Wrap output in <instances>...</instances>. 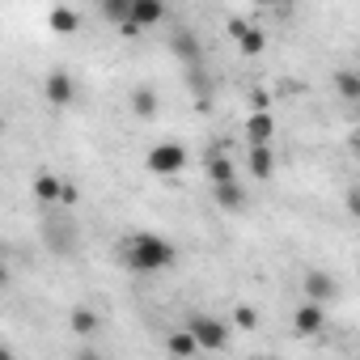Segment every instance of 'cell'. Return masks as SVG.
I'll return each instance as SVG.
<instances>
[{
    "label": "cell",
    "mask_w": 360,
    "mask_h": 360,
    "mask_svg": "<svg viewBox=\"0 0 360 360\" xmlns=\"http://www.w3.org/2000/svg\"><path fill=\"white\" fill-rule=\"evenodd\" d=\"M322 326H326L322 301H309V297H305V301L297 305V314H292V330H297V335H318Z\"/></svg>",
    "instance_id": "7"
},
{
    "label": "cell",
    "mask_w": 360,
    "mask_h": 360,
    "mask_svg": "<svg viewBox=\"0 0 360 360\" xmlns=\"http://www.w3.org/2000/svg\"><path fill=\"white\" fill-rule=\"evenodd\" d=\"M119 34H123V39H136V34H144V30H140V26L127 18V22H119Z\"/></svg>",
    "instance_id": "25"
},
{
    "label": "cell",
    "mask_w": 360,
    "mask_h": 360,
    "mask_svg": "<svg viewBox=\"0 0 360 360\" xmlns=\"http://www.w3.org/2000/svg\"><path fill=\"white\" fill-rule=\"evenodd\" d=\"M30 191H34V200H39V204H60V195H64V183H60L56 174H34Z\"/></svg>",
    "instance_id": "13"
},
{
    "label": "cell",
    "mask_w": 360,
    "mask_h": 360,
    "mask_svg": "<svg viewBox=\"0 0 360 360\" xmlns=\"http://www.w3.org/2000/svg\"><path fill=\"white\" fill-rule=\"evenodd\" d=\"M174 259H178L174 242H165V238H157V233H136V238L127 242V267L140 271V276L165 271V267H174Z\"/></svg>",
    "instance_id": "1"
},
{
    "label": "cell",
    "mask_w": 360,
    "mask_h": 360,
    "mask_svg": "<svg viewBox=\"0 0 360 360\" xmlns=\"http://www.w3.org/2000/svg\"><path fill=\"white\" fill-rule=\"evenodd\" d=\"M131 22L140 30H153L165 22V0H131Z\"/></svg>",
    "instance_id": "8"
},
{
    "label": "cell",
    "mask_w": 360,
    "mask_h": 360,
    "mask_svg": "<svg viewBox=\"0 0 360 360\" xmlns=\"http://www.w3.org/2000/svg\"><path fill=\"white\" fill-rule=\"evenodd\" d=\"M233 326H238V330H255V326H259V309H255V305H238V309H233Z\"/></svg>",
    "instance_id": "21"
},
{
    "label": "cell",
    "mask_w": 360,
    "mask_h": 360,
    "mask_svg": "<svg viewBox=\"0 0 360 360\" xmlns=\"http://www.w3.org/2000/svg\"><path fill=\"white\" fill-rule=\"evenodd\" d=\"M169 56H178L187 68H195V64L204 60V47H200V39H195L187 26H178V30H169Z\"/></svg>",
    "instance_id": "4"
},
{
    "label": "cell",
    "mask_w": 360,
    "mask_h": 360,
    "mask_svg": "<svg viewBox=\"0 0 360 360\" xmlns=\"http://www.w3.org/2000/svg\"><path fill=\"white\" fill-rule=\"evenodd\" d=\"M212 200H217L225 212H242V208H246V191L238 187V178H233V183H217V187H212Z\"/></svg>",
    "instance_id": "12"
},
{
    "label": "cell",
    "mask_w": 360,
    "mask_h": 360,
    "mask_svg": "<svg viewBox=\"0 0 360 360\" xmlns=\"http://www.w3.org/2000/svg\"><path fill=\"white\" fill-rule=\"evenodd\" d=\"M187 326L195 330V339H200L204 352H225V347H229V330H233V326H225L221 318H212V314H195Z\"/></svg>",
    "instance_id": "2"
},
{
    "label": "cell",
    "mask_w": 360,
    "mask_h": 360,
    "mask_svg": "<svg viewBox=\"0 0 360 360\" xmlns=\"http://www.w3.org/2000/svg\"><path fill=\"white\" fill-rule=\"evenodd\" d=\"M246 136H250V144H271L276 140V115L271 110H255L246 119Z\"/></svg>",
    "instance_id": "10"
},
{
    "label": "cell",
    "mask_w": 360,
    "mask_h": 360,
    "mask_svg": "<svg viewBox=\"0 0 360 360\" xmlns=\"http://www.w3.org/2000/svg\"><path fill=\"white\" fill-rule=\"evenodd\" d=\"M60 204H64V208H72V204H77V187H72V183H64V195H60Z\"/></svg>",
    "instance_id": "26"
},
{
    "label": "cell",
    "mask_w": 360,
    "mask_h": 360,
    "mask_svg": "<svg viewBox=\"0 0 360 360\" xmlns=\"http://www.w3.org/2000/svg\"><path fill=\"white\" fill-rule=\"evenodd\" d=\"M335 94L343 102H360V72L356 68H339L335 72Z\"/></svg>",
    "instance_id": "18"
},
{
    "label": "cell",
    "mask_w": 360,
    "mask_h": 360,
    "mask_svg": "<svg viewBox=\"0 0 360 360\" xmlns=\"http://www.w3.org/2000/svg\"><path fill=\"white\" fill-rule=\"evenodd\" d=\"M347 212L360 221V187H352V191H347Z\"/></svg>",
    "instance_id": "24"
},
{
    "label": "cell",
    "mask_w": 360,
    "mask_h": 360,
    "mask_svg": "<svg viewBox=\"0 0 360 360\" xmlns=\"http://www.w3.org/2000/svg\"><path fill=\"white\" fill-rule=\"evenodd\" d=\"M98 13H102V22H127L131 18V0H98Z\"/></svg>",
    "instance_id": "19"
},
{
    "label": "cell",
    "mask_w": 360,
    "mask_h": 360,
    "mask_svg": "<svg viewBox=\"0 0 360 360\" xmlns=\"http://www.w3.org/2000/svg\"><path fill=\"white\" fill-rule=\"evenodd\" d=\"M43 94H47V102H51V106H72V98H77V81H72V72H64V68L47 72Z\"/></svg>",
    "instance_id": "5"
},
{
    "label": "cell",
    "mask_w": 360,
    "mask_h": 360,
    "mask_svg": "<svg viewBox=\"0 0 360 360\" xmlns=\"http://www.w3.org/2000/svg\"><path fill=\"white\" fill-rule=\"evenodd\" d=\"M301 292L309 297V301H335L339 297V280L330 276V271H305V280H301Z\"/></svg>",
    "instance_id": "6"
},
{
    "label": "cell",
    "mask_w": 360,
    "mask_h": 360,
    "mask_svg": "<svg viewBox=\"0 0 360 360\" xmlns=\"http://www.w3.org/2000/svg\"><path fill=\"white\" fill-rule=\"evenodd\" d=\"M208 178H212V187L217 183H233V178H238V161L233 157H225V153H208Z\"/></svg>",
    "instance_id": "15"
},
{
    "label": "cell",
    "mask_w": 360,
    "mask_h": 360,
    "mask_svg": "<svg viewBox=\"0 0 360 360\" xmlns=\"http://www.w3.org/2000/svg\"><path fill=\"white\" fill-rule=\"evenodd\" d=\"M165 352H174V356H195V352H204V347H200V339H195L191 326H178V330L165 335Z\"/></svg>",
    "instance_id": "11"
},
{
    "label": "cell",
    "mask_w": 360,
    "mask_h": 360,
    "mask_svg": "<svg viewBox=\"0 0 360 360\" xmlns=\"http://www.w3.org/2000/svg\"><path fill=\"white\" fill-rule=\"evenodd\" d=\"M127 106H131L136 119H153V115H157V89H153V85H136L131 98H127Z\"/></svg>",
    "instance_id": "14"
},
{
    "label": "cell",
    "mask_w": 360,
    "mask_h": 360,
    "mask_svg": "<svg viewBox=\"0 0 360 360\" xmlns=\"http://www.w3.org/2000/svg\"><path fill=\"white\" fill-rule=\"evenodd\" d=\"M225 30H229V39L238 43V39H242V34L250 30V22H246V18H229V26H225Z\"/></svg>",
    "instance_id": "22"
},
{
    "label": "cell",
    "mask_w": 360,
    "mask_h": 360,
    "mask_svg": "<svg viewBox=\"0 0 360 360\" xmlns=\"http://www.w3.org/2000/svg\"><path fill=\"white\" fill-rule=\"evenodd\" d=\"M246 165H250V174L259 178V183H267V178L276 174V148H271V144H250Z\"/></svg>",
    "instance_id": "9"
},
{
    "label": "cell",
    "mask_w": 360,
    "mask_h": 360,
    "mask_svg": "<svg viewBox=\"0 0 360 360\" xmlns=\"http://www.w3.org/2000/svg\"><path fill=\"white\" fill-rule=\"evenodd\" d=\"M238 51H242V56H263V51H267V34H263L259 26H250V30L238 39Z\"/></svg>",
    "instance_id": "20"
},
{
    "label": "cell",
    "mask_w": 360,
    "mask_h": 360,
    "mask_svg": "<svg viewBox=\"0 0 360 360\" xmlns=\"http://www.w3.org/2000/svg\"><path fill=\"white\" fill-rule=\"evenodd\" d=\"M144 165H148L153 174H178V169L187 165V148L178 144V140H161V144H153V148H148Z\"/></svg>",
    "instance_id": "3"
},
{
    "label": "cell",
    "mask_w": 360,
    "mask_h": 360,
    "mask_svg": "<svg viewBox=\"0 0 360 360\" xmlns=\"http://www.w3.org/2000/svg\"><path fill=\"white\" fill-rule=\"evenodd\" d=\"M98 326H102V318H98L89 305H77V309L68 314V330H72V335H94Z\"/></svg>",
    "instance_id": "17"
},
{
    "label": "cell",
    "mask_w": 360,
    "mask_h": 360,
    "mask_svg": "<svg viewBox=\"0 0 360 360\" xmlns=\"http://www.w3.org/2000/svg\"><path fill=\"white\" fill-rule=\"evenodd\" d=\"M250 102H255V110H271V94H267V89H255Z\"/></svg>",
    "instance_id": "23"
},
{
    "label": "cell",
    "mask_w": 360,
    "mask_h": 360,
    "mask_svg": "<svg viewBox=\"0 0 360 360\" xmlns=\"http://www.w3.org/2000/svg\"><path fill=\"white\" fill-rule=\"evenodd\" d=\"M47 22H51L56 34H77V30H81V18H77V9H68V5H56V9L47 13Z\"/></svg>",
    "instance_id": "16"
},
{
    "label": "cell",
    "mask_w": 360,
    "mask_h": 360,
    "mask_svg": "<svg viewBox=\"0 0 360 360\" xmlns=\"http://www.w3.org/2000/svg\"><path fill=\"white\" fill-rule=\"evenodd\" d=\"M255 5H271L276 9V5H284V0H255Z\"/></svg>",
    "instance_id": "27"
}]
</instances>
